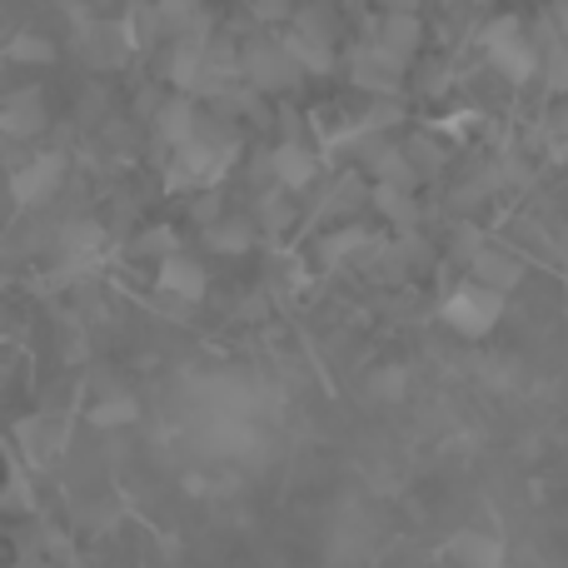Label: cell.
Listing matches in <instances>:
<instances>
[{
	"mask_svg": "<svg viewBox=\"0 0 568 568\" xmlns=\"http://www.w3.org/2000/svg\"><path fill=\"white\" fill-rule=\"evenodd\" d=\"M504 314V294L489 290V284H464V290H454L449 300H444L439 320L449 324L454 334H464V339H484V334L499 324Z\"/></svg>",
	"mask_w": 568,
	"mask_h": 568,
	"instance_id": "cell-1",
	"label": "cell"
},
{
	"mask_svg": "<svg viewBox=\"0 0 568 568\" xmlns=\"http://www.w3.org/2000/svg\"><path fill=\"white\" fill-rule=\"evenodd\" d=\"M484 50H489V60H494V65H499L509 80H534V75L544 70L539 45L524 36V26H519L514 16L494 20V26L484 30Z\"/></svg>",
	"mask_w": 568,
	"mask_h": 568,
	"instance_id": "cell-2",
	"label": "cell"
},
{
	"mask_svg": "<svg viewBox=\"0 0 568 568\" xmlns=\"http://www.w3.org/2000/svg\"><path fill=\"white\" fill-rule=\"evenodd\" d=\"M240 70H245V80L255 90H290L294 80L304 75V70L294 65V55L284 50V40H250V45L240 50Z\"/></svg>",
	"mask_w": 568,
	"mask_h": 568,
	"instance_id": "cell-3",
	"label": "cell"
},
{
	"mask_svg": "<svg viewBox=\"0 0 568 568\" xmlns=\"http://www.w3.org/2000/svg\"><path fill=\"white\" fill-rule=\"evenodd\" d=\"M60 175H65V155L45 150V155H36L30 165H20L10 175V190H16L20 205H40V200H50L60 190Z\"/></svg>",
	"mask_w": 568,
	"mask_h": 568,
	"instance_id": "cell-4",
	"label": "cell"
},
{
	"mask_svg": "<svg viewBox=\"0 0 568 568\" xmlns=\"http://www.w3.org/2000/svg\"><path fill=\"white\" fill-rule=\"evenodd\" d=\"M399 70H404V60L394 55V50H384L379 40H369L364 50H354V80H359L364 90H379V95L399 90Z\"/></svg>",
	"mask_w": 568,
	"mask_h": 568,
	"instance_id": "cell-5",
	"label": "cell"
},
{
	"mask_svg": "<svg viewBox=\"0 0 568 568\" xmlns=\"http://www.w3.org/2000/svg\"><path fill=\"white\" fill-rule=\"evenodd\" d=\"M40 125H45V100H40V90H16V95L6 100V110H0V130H6L10 140H30V135H40Z\"/></svg>",
	"mask_w": 568,
	"mask_h": 568,
	"instance_id": "cell-6",
	"label": "cell"
},
{
	"mask_svg": "<svg viewBox=\"0 0 568 568\" xmlns=\"http://www.w3.org/2000/svg\"><path fill=\"white\" fill-rule=\"evenodd\" d=\"M160 294H170V300H185V304H195L200 294H205V270H200L195 260H185V255H170V260H160Z\"/></svg>",
	"mask_w": 568,
	"mask_h": 568,
	"instance_id": "cell-7",
	"label": "cell"
},
{
	"mask_svg": "<svg viewBox=\"0 0 568 568\" xmlns=\"http://www.w3.org/2000/svg\"><path fill=\"white\" fill-rule=\"evenodd\" d=\"M270 170H275V180H280V190H304L314 175H320V160H314V150H304V145H280L275 155H270Z\"/></svg>",
	"mask_w": 568,
	"mask_h": 568,
	"instance_id": "cell-8",
	"label": "cell"
},
{
	"mask_svg": "<svg viewBox=\"0 0 568 568\" xmlns=\"http://www.w3.org/2000/svg\"><path fill=\"white\" fill-rule=\"evenodd\" d=\"M519 280H524V265L509 255V250H494V245H489L479 260H474V284H489V290L509 294Z\"/></svg>",
	"mask_w": 568,
	"mask_h": 568,
	"instance_id": "cell-9",
	"label": "cell"
},
{
	"mask_svg": "<svg viewBox=\"0 0 568 568\" xmlns=\"http://www.w3.org/2000/svg\"><path fill=\"white\" fill-rule=\"evenodd\" d=\"M80 50H85L90 65H115L130 50V26H90L80 36Z\"/></svg>",
	"mask_w": 568,
	"mask_h": 568,
	"instance_id": "cell-10",
	"label": "cell"
},
{
	"mask_svg": "<svg viewBox=\"0 0 568 568\" xmlns=\"http://www.w3.org/2000/svg\"><path fill=\"white\" fill-rule=\"evenodd\" d=\"M160 140L165 145H190V140H200V115H195V105H190V95H175L165 110H160Z\"/></svg>",
	"mask_w": 568,
	"mask_h": 568,
	"instance_id": "cell-11",
	"label": "cell"
},
{
	"mask_svg": "<svg viewBox=\"0 0 568 568\" xmlns=\"http://www.w3.org/2000/svg\"><path fill=\"white\" fill-rule=\"evenodd\" d=\"M449 554L459 559L464 568H504V544L489 539V534H459V539L449 544Z\"/></svg>",
	"mask_w": 568,
	"mask_h": 568,
	"instance_id": "cell-12",
	"label": "cell"
},
{
	"mask_svg": "<svg viewBox=\"0 0 568 568\" xmlns=\"http://www.w3.org/2000/svg\"><path fill=\"white\" fill-rule=\"evenodd\" d=\"M60 250H65L70 260H80V265H85L90 255H100V250H105V230H100L95 220H70V225L60 230Z\"/></svg>",
	"mask_w": 568,
	"mask_h": 568,
	"instance_id": "cell-13",
	"label": "cell"
},
{
	"mask_svg": "<svg viewBox=\"0 0 568 568\" xmlns=\"http://www.w3.org/2000/svg\"><path fill=\"white\" fill-rule=\"evenodd\" d=\"M374 40H379L384 50H394V55H399V60H409L414 50H419V40H424V26H419V20H414V16H404V10H399V16H389V20H384V30H379V36H374Z\"/></svg>",
	"mask_w": 568,
	"mask_h": 568,
	"instance_id": "cell-14",
	"label": "cell"
},
{
	"mask_svg": "<svg viewBox=\"0 0 568 568\" xmlns=\"http://www.w3.org/2000/svg\"><path fill=\"white\" fill-rule=\"evenodd\" d=\"M284 50H290L294 55V65L300 70H329L334 65V55H329V40H320V36H304V30H290V36H284Z\"/></svg>",
	"mask_w": 568,
	"mask_h": 568,
	"instance_id": "cell-15",
	"label": "cell"
},
{
	"mask_svg": "<svg viewBox=\"0 0 568 568\" xmlns=\"http://www.w3.org/2000/svg\"><path fill=\"white\" fill-rule=\"evenodd\" d=\"M135 419H140V404L130 399V394H110V399H100L95 409H90L95 429H120V424H135Z\"/></svg>",
	"mask_w": 568,
	"mask_h": 568,
	"instance_id": "cell-16",
	"label": "cell"
},
{
	"mask_svg": "<svg viewBox=\"0 0 568 568\" xmlns=\"http://www.w3.org/2000/svg\"><path fill=\"white\" fill-rule=\"evenodd\" d=\"M6 55L16 60V65H45L50 55H55V45H50L45 36H36V30H16L6 45Z\"/></svg>",
	"mask_w": 568,
	"mask_h": 568,
	"instance_id": "cell-17",
	"label": "cell"
},
{
	"mask_svg": "<svg viewBox=\"0 0 568 568\" xmlns=\"http://www.w3.org/2000/svg\"><path fill=\"white\" fill-rule=\"evenodd\" d=\"M160 10V26L175 30V36H185L195 20H205V10H200V0H155Z\"/></svg>",
	"mask_w": 568,
	"mask_h": 568,
	"instance_id": "cell-18",
	"label": "cell"
},
{
	"mask_svg": "<svg viewBox=\"0 0 568 568\" xmlns=\"http://www.w3.org/2000/svg\"><path fill=\"white\" fill-rule=\"evenodd\" d=\"M374 205H379L394 225H414V200L404 185H374Z\"/></svg>",
	"mask_w": 568,
	"mask_h": 568,
	"instance_id": "cell-19",
	"label": "cell"
},
{
	"mask_svg": "<svg viewBox=\"0 0 568 568\" xmlns=\"http://www.w3.org/2000/svg\"><path fill=\"white\" fill-rule=\"evenodd\" d=\"M205 240L220 250V255H235V250H250V240H255V235H250L245 220H220V225H210Z\"/></svg>",
	"mask_w": 568,
	"mask_h": 568,
	"instance_id": "cell-20",
	"label": "cell"
},
{
	"mask_svg": "<svg viewBox=\"0 0 568 568\" xmlns=\"http://www.w3.org/2000/svg\"><path fill=\"white\" fill-rule=\"evenodd\" d=\"M359 245H364L359 230H334V235H324V240H320V260L334 270V265H344V255H354Z\"/></svg>",
	"mask_w": 568,
	"mask_h": 568,
	"instance_id": "cell-21",
	"label": "cell"
},
{
	"mask_svg": "<svg viewBox=\"0 0 568 568\" xmlns=\"http://www.w3.org/2000/svg\"><path fill=\"white\" fill-rule=\"evenodd\" d=\"M140 255H160V260H170V255H175V235H170V230H160V235H145V240H140Z\"/></svg>",
	"mask_w": 568,
	"mask_h": 568,
	"instance_id": "cell-22",
	"label": "cell"
},
{
	"mask_svg": "<svg viewBox=\"0 0 568 568\" xmlns=\"http://www.w3.org/2000/svg\"><path fill=\"white\" fill-rule=\"evenodd\" d=\"M549 85H554V90H564V95H568V50H559V55L549 60Z\"/></svg>",
	"mask_w": 568,
	"mask_h": 568,
	"instance_id": "cell-23",
	"label": "cell"
},
{
	"mask_svg": "<svg viewBox=\"0 0 568 568\" xmlns=\"http://www.w3.org/2000/svg\"><path fill=\"white\" fill-rule=\"evenodd\" d=\"M255 16L275 26V20H284V16H290V0H255Z\"/></svg>",
	"mask_w": 568,
	"mask_h": 568,
	"instance_id": "cell-24",
	"label": "cell"
},
{
	"mask_svg": "<svg viewBox=\"0 0 568 568\" xmlns=\"http://www.w3.org/2000/svg\"><path fill=\"white\" fill-rule=\"evenodd\" d=\"M399 389H404V374H379L374 379V394H384V399H394Z\"/></svg>",
	"mask_w": 568,
	"mask_h": 568,
	"instance_id": "cell-25",
	"label": "cell"
}]
</instances>
